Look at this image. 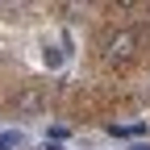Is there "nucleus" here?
I'll use <instances>...</instances> for the list:
<instances>
[{"mask_svg":"<svg viewBox=\"0 0 150 150\" xmlns=\"http://www.w3.org/2000/svg\"><path fill=\"white\" fill-rule=\"evenodd\" d=\"M138 50H142V29L121 25V29H108L100 38V59L108 67H129V63L138 59Z\"/></svg>","mask_w":150,"mask_h":150,"instance_id":"f257e3e1","label":"nucleus"},{"mask_svg":"<svg viewBox=\"0 0 150 150\" xmlns=\"http://www.w3.org/2000/svg\"><path fill=\"white\" fill-rule=\"evenodd\" d=\"M17 108H21V112H33V108H42V92H25V96L17 100Z\"/></svg>","mask_w":150,"mask_h":150,"instance_id":"f03ea898","label":"nucleus"}]
</instances>
